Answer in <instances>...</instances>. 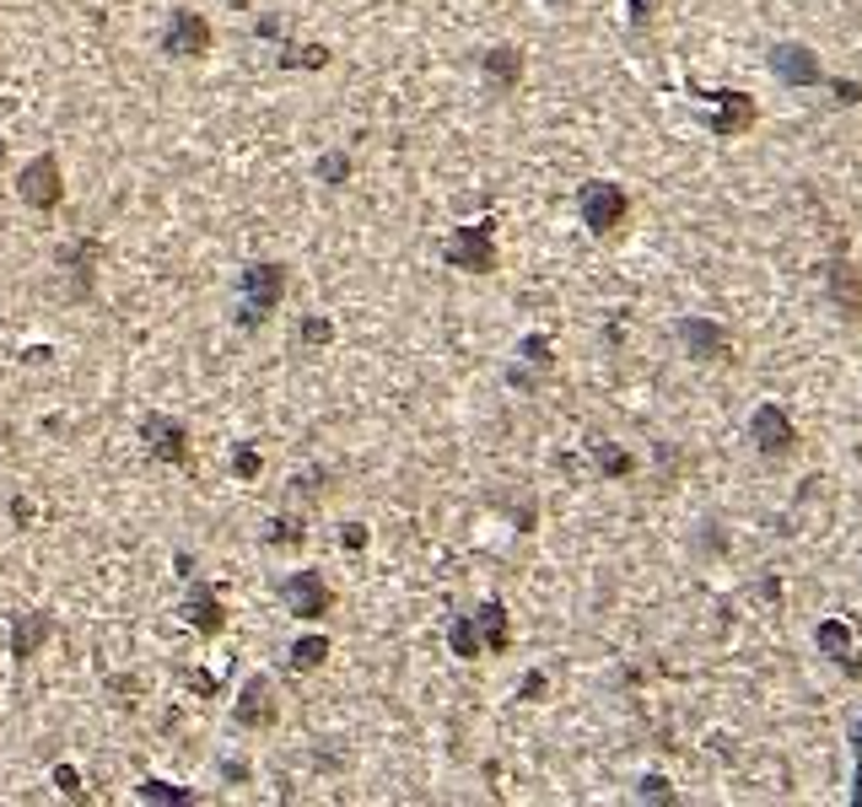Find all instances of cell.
<instances>
[{"label":"cell","mask_w":862,"mask_h":807,"mask_svg":"<svg viewBox=\"0 0 862 807\" xmlns=\"http://www.w3.org/2000/svg\"><path fill=\"white\" fill-rule=\"evenodd\" d=\"M297 334H302V345H308V350H319V345H330V339H334V323L324 318V312H308Z\"/></svg>","instance_id":"cell-27"},{"label":"cell","mask_w":862,"mask_h":807,"mask_svg":"<svg viewBox=\"0 0 862 807\" xmlns=\"http://www.w3.org/2000/svg\"><path fill=\"white\" fill-rule=\"evenodd\" d=\"M319 178H324V184H345V178H350V157H345V151L319 157Z\"/></svg>","instance_id":"cell-28"},{"label":"cell","mask_w":862,"mask_h":807,"mask_svg":"<svg viewBox=\"0 0 862 807\" xmlns=\"http://www.w3.org/2000/svg\"><path fill=\"white\" fill-rule=\"evenodd\" d=\"M286 662H291L297 673H313V668H324V662H330V635H302V641H291Z\"/></svg>","instance_id":"cell-22"},{"label":"cell","mask_w":862,"mask_h":807,"mask_svg":"<svg viewBox=\"0 0 862 807\" xmlns=\"http://www.w3.org/2000/svg\"><path fill=\"white\" fill-rule=\"evenodd\" d=\"M674 334H679V345H685L696 361H723L733 350V334L723 323H712V318H679Z\"/></svg>","instance_id":"cell-10"},{"label":"cell","mask_w":862,"mask_h":807,"mask_svg":"<svg viewBox=\"0 0 862 807\" xmlns=\"http://www.w3.org/2000/svg\"><path fill=\"white\" fill-rule=\"evenodd\" d=\"M232 5H249V0H232Z\"/></svg>","instance_id":"cell-43"},{"label":"cell","mask_w":862,"mask_h":807,"mask_svg":"<svg viewBox=\"0 0 862 807\" xmlns=\"http://www.w3.org/2000/svg\"><path fill=\"white\" fill-rule=\"evenodd\" d=\"M852 748H858V792H852V803H862V722L852 727Z\"/></svg>","instance_id":"cell-38"},{"label":"cell","mask_w":862,"mask_h":807,"mask_svg":"<svg viewBox=\"0 0 862 807\" xmlns=\"http://www.w3.org/2000/svg\"><path fill=\"white\" fill-rule=\"evenodd\" d=\"M712 97H717V114L706 119L712 135L728 140V135H744V129L755 125V97L749 92H712Z\"/></svg>","instance_id":"cell-16"},{"label":"cell","mask_w":862,"mask_h":807,"mask_svg":"<svg viewBox=\"0 0 862 807\" xmlns=\"http://www.w3.org/2000/svg\"><path fill=\"white\" fill-rule=\"evenodd\" d=\"M544 694V673L533 668V673H524V683H518V700H539Z\"/></svg>","instance_id":"cell-33"},{"label":"cell","mask_w":862,"mask_h":807,"mask_svg":"<svg viewBox=\"0 0 862 807\" xmlns=\"http://www.w3.org/2000/svg\"><path fill=\"white\" fill-rule=\"evenodd\" d=\"M275 65L280 70H330V44H280L275 49Z\"/></svg>","instance_id":"cell-21"},{"label":"cell","mask_w":862,"mask_h":807,"mask_svg":"<svg viewBox=\"0 0 862 807\" xmlns=\"http://www.w3.org/2000/svg\"><path fill=\"white\" fill-rule=\"evenodd\" d=\"M173 570H179L184 581H195V555H184V550H179V555H173Z\"/></svg>","instance_id":"cell-39"},{"label":"cell","mask_w":862,"mask_h":807,"mask_svg":"<svg viewBox=\"0 0 862 807\" xmlns=\"http://www.w3.org/2000/svg\"><path fill=\"white\" fill-rule=\"evenodd\" d=\"M275 716H280V705H275V679H269V673H254V679L238 689L232 722L249 727V733H260V727H275Z\"/></svg>","instance_id":"cell-9"},{"label":"cell","mask_w":862,"mask_h":807,"mask_svg":"<svg viewBox=\"0 0 862 807\" xmlns=\"http://www.w3.org/2000/svg\"><path fill=\"white\" fill-rule=\"evenodd\" d=\"M577 210H583V227H588L594 238H609V232H620L631 199H625V188L620 184L594 178V184H583V194H577Z\"/></svg>","instance_id":"cell-3"},{"label":"cell","mask_w":862,"mask_h":807,"mask_svg":"<svg viewBox=\"0 0 862 807\" xmlns=\"http://www.w3.org/2000/svg\"><path fill=\"white\" fill-rule=\"evenodd\" d=\"M55 635V620L44 614V609H22V614H11V630H5V641H11V657L16 662H33L38 652H44V641Z\"/></svg>","instance_id":"cell-13"},{"label":"cell","mask_w":862,"mask_h":807,"mask_svg":"<svg viewBox=\"0 0 862 807\" xmlns=\"http://www.w3.org/2000/svg\"><path fill=\"white\" fill-rule=\"evenodd\" d=\"M825 280H830V302H836V312H841V318H858L862 312V269H852L847 258H836Z\"/></svg>","instance_id":"cell-18"},{"label":"cell","mask_w":862,"mask_h":807,"mask_svg":"<svg viewBox=\"0 0 862 807\" xmlns=\"http://www.w3.org/2000/svg\"><path fill=\"white\" fill-rule=\"evenodd\" d=\"M210 49V22L189 11V5H179L173 16H168V27H162V55L168 60H199Z\"/></svg>","instance_id":"cell-5"},{"label":"cell","mask_w":862,"mask_h":807,"mask_svg":"<svg viewBox=\"0 0 862 807\" xmlns=\"http://www.w3.org/2000/svg\"><path fill=\"white\" fill-rule=\"evenodd\" d=\"M443 264L448 269H464V275H491L496 269V221L480 216L469 227H453L443 238Z\"/></svg>","instance_id":"cell-1"},{"label":"cell","mask_w":862,"mask_h":807,"mask_svg":"<svg viewBox=\"0 0 862 807\" xmlns=\"http://www.w3.org/2000/svg\"><path fill=\"white\" fill-rule=\"evenodd\" d=\"M550 361H555V356H550V339H544V334H524V339H518V367L507 372V382L529 393V388H539V372H550Z\"/></svg>","instance_id":"cell-17"},{"label":"cell","mask_w":862,"mask_h":807,"mask_svg":"<svg viewBox=\"0 0 862 807\" xmlns=\"http://www.w3.org/2000/svg\"><path fill=\"white\" fill-rule=\"evenodd\" d=\"M260 38H280V16H260Z\"/></svg>","instance_id":"cell-41"},{"label":"cell","mask_w":862,"mask_h":807,"mask_svg":"<svg viewBox=\"0 0 862 807\" xmlns=\"http://www.w3.org/2000/svg\"><path fill=\"white\" fill-rule=\"evenodd\" d=\"M836 97H841V103H858L862 87H858V81H836Z\"/></svg>","instance_id":"cell-40"},{"label":"cell","mask_w":862,"mask_h":807,"mask_svg":"<svg viewBox=\"0 0 862 807\" xmlns=\"http://www.w3.org/2000/svg\"><path fill=\"white\" fill-rule=\"evenodd\" d=\"M480 70H485V81H491V87L513 92V87L524 81V49H513V44H496V49H485V55H480Z\"/></svg>","instance_id":"cell-19"},{"label":"cell","mask_w":862,"mask_h":807,"mask_svg":"<svg viewBox=\"0 0 862 807\" xmlns=\"http://www.w3.org/2000/svg\"><path fill=\"white\" fill-rule=\"evenodd\" d=\"M771 76L788 81V87H819V81H825V65H819V55H814L808 44L782 38V44H771Z\"/></svg>","instance_id":"cell-8"},{"label":"cell","mask_w":862,"mask_h":807,"mask_svg":"<svg viewBox=\"0 0 862 807\" xmlns=\"http://www.w3.org/2000/svg\"><path fill=\"white\" fill-rule=\"evenodd\" d=\"M814 641H819L825 657L841 662V673H862V635H852V624L847 620H825L819 630H814Z\"/></svg>","instance_id":"cell-14"},{"label":"cell","mask_w":862,"mask_h":807,"mask_svg":"<svg viewBox=\"0 0 862 807\" xmlns=\"http://www.w3.org/2000/svg\"><path fill=\"white\" fill-rule=\"evenodd\" d=\"M302 539H308V528H302L297 517H269V528H265L269 550H297Z\"/></svg>","instance_id":"cell-25"},{"label":"cell","mask_w":862,"mask_h":807,"mask_svg":"<svg viewBox=\"0 0 862 807\" xmlns=\"http://www.w3.org/2000/svg\"><path fill=\"white\" fill-rule=\"evenodd\" d=\"M55 786H60V797H70V803L87 797V792H81V775H76L70 764H55Z\"/></svg>","instance_id":"cell-31"},{"label":"cell","mask_w":862,"mask_h":807,"mask_svg":"<svg viewBox=\"0 0 862 807\" xmlns=\"http://www.w3.org/2000/svg\"><path fill=\"white\" fill-rule=\"evenodd\" d=\"M636 797H642V803H674V792H668V781H664V775H642Z\"/></svg>","instance_id":"cell-30"},{"label":"cell","mask_w":862,"mask_h":807,"mask_svg":"<svg viewBox=\"0 0 862 807\" xmlns=\"http://www.w3.org/2000/svg\"><path fill=\"white\" fill-rule=\"evenodd\" d=\"M319 485H324V469H308V474H297V496H319Z\"/></svg>","instance_id":"cell-34"},{"label":"cell","mask_w":862,"mask_h":807,"mask_svg":"<svg viewBox=\"0 0 862 807\" xmlns=\"http://www.w3.org/2000/svg\"><path fill=\"white\" fill-rule=\"evenodd\" d=\"M474 624H480V646H485V652H507L513 630H507V609H502L496 598H485V603L474 609Z\"/></svg>","instance_id":"cell-20"},{"label":"cell","mask_w":862,"mask_h":807,"mask_svg":"<svg viewBox=\"0 0 862 807\" xmlns=\"http://www.w3.org/2000/svg\"><path fill=\"white\" fill-rule=\"evenodd\" d=\"M140 436H146V452H151L157 463H173V469L189 463V431H184L173 415H146Z\"/></svg>","instance_id":"cell-11"},{"label":"cell","mask_w":862,"mask_h":807,"mask_svg":"<svg viewBox=\"0 0 862 807\" xmlns=\"http://www.w3.org/2000/svg\"><path fill=\"white\" fill-rule=\"evenodd\" d=\"M280 598H286V614H291V620L313 624L330 614V581H324L319 570H291L286 587H280Z\"/></svg>","instance_id":"cell-6"},{"label":"cell","mask_w":862,"mask_h":807,"mask_svg":"<svg viewBox=\"0 0 862 807\" xmlns=\"http://www.w3.org/2000/svg\"><path fill=\"white\" fill-rule=\"evenodd\" d=\"M647 11H653L647 0H631V22H647Z\"/></svg>","instance_id":"cell-42"},{"label":"cell","mask_w":862,"mask_h":807,"mask_svg":"<svg viewBox=\"0 0 862 807\" xmlns=\"http://www.w3.org/2000/svg\"><path fill=\"white\" fill-rule=\"evenodd\" d=\"M598 474H604V480H625V474H631V452L598 441Z\"/></svg>","instance_id":"cell-26"},{"label":"cell","mask_w":862,"mask_h":807,"mask_svg":"<svg viewBox=\"0 0 862 807\" xmlns=\"http://www.w3.org/2000/svg\"><path fill=\"white\" fill-rule=\"evenodd\" d=\"M749 441L760 447V458H788L797 447V431H793V415L782 404H760L749 415Z\"/></svg>","instance_id":"cell-7"},{"label":"cell","mask_w":862,"mask_h":807,"mask_svg":"<svg viewBox=\"0 0 862 807\" xmlns=\"http://www.w3.org/2000/svg\"><path fill=\"white\" fill-rule=\"evenodd\" d=\"M33 517H38V511H33V500H27V496H16V500H11V522H22V528H27Z\"/></svg>","instance_id":"cell-36"},{"label":"cell","mask_w":862,"mask_h":807,"mask_svg":"<svg viewBox=\"0 0 862 807\" xmlns=\"http://www.w3.org/2000/svg\"><path fill=\"white\" fill-rule=\"evenodd\" d=\"M55 258H60V269H66L70 297H76V302H92V275H97L103 243H97V238H76V243H66Z\"/></svg>","instance_id":"cell-12"},{"label":"cell","mask_w":862,"mask_h":807,"mask_svg":"<svg viewBox=\"0 0 862 807\" xmlns=\"http://www.w3.org/2000/svg\"><path fill=\"white\" fill-rule=\"evenodd\" d=\"M260 469H265V463H260L254 447H238V452H232V474H238V480H260Z\"/></svg>","instance_id":"cell-29"},{"label":"cell","mask_w":862,"mask_h":807,"mask_svg":"<svg viewBox=\"0 0 862 807\" xmlns=\"http://www.w3.org/2000/svg\"><path fill=\"white\" fill-rule=\"evenodd\" d=\"M135 797H140V803H162V807H189L195 803L189 786H173V781H157V775H146V781L135 786Z\"/></svg>","instance_id":"cell-23"},{"label":"cell","mask_w":862,"mask_h":807,"mask_svg":"<svg viewBox=\"0 0 862 807\" xmlns=\"http://www.w3.org/2000/svg\"><path fill=\"white\" fill-rule=\"evenodd\" d=\"M238 291H243V312H238V323H243V328H260L269 312L280 308V297H286V264H275V258L249 264V269H243V280H238Z\"/></svg>","instance_id":"cell-2"},{"label":"cell","mask_w":862,"mask_h":807,"mask_svg":"<svg viewBox=\"0 0 862 807\" xmlns=\"http://www.w3.org/2000/svg\"><path fill=\"white\" fill-rule=\"evenodd\" d=\"M184 689H199V694H216V679H210V673H184Z\"/></svg>","instance_id":"cell-37"},{"label":"cell","mask_w":862,"mask_h":807,"mask_svg":"<svg viewBox=\"0 0 862 807\" xmlns=\"http://www.w3.org/2000/svg\"><path fill=\"white\" fill-rule=\"evenodd\" d=\"M16 194H22V205H27V210H55V205L66 199V173H60V157H55V151L33 157V162L22 168V178H16Z\"/></svg>","instance_id":"cell-4"},{"label":"cell","mask_w":862,"mask_h":807,"mask_svg":"<svg viewBox=\"0 0 862 807\" xmlns=\"http://www.w3.org/2000/svg\"><path fill=\"white\" fill-rule=\"evenodd\" d=\"M184 624L199 630V635H221V630H227V609H221V598H216L210 581L189 587V598H184Z\"/></svg>","instance_id":"cell-15"},{"label":"cell","mask_w":862,"mask_h":807,"mask_svg":"<svg viewBox=\"0 0 862 807\" xmlns=\"http://www.w3.org/2000/svg\"><path fill=\"white\" fill-rule=\"evenodd\" d=\"M221 781H232V786H249V764H243V759H221Z\"/></svg>","instance_id":"cell-32"},{"label":"cell","mask_w":862,"mask_h":807,"mask_svg":"<svg viewBox=\"0 0 862 807\" xmlns=\"http://www.w3.org/2000/svg\"><path fill=\"white\" fill-rule=\"evenodd\" d=\"M340 544H345V550H361V544H367V528H361V522H345V528H340Z\"/></svg>","instance_id":"cell-35"},{"label":"cell","mask_w":862,"mask_h":807,"mask_svg":"<svg viewBox=\"0 0 862 807\" xmlns=\"http://www.w3.org/2000/svg\"><path fill=\"white\" fill-rule=\"evenodd\" d=\"M448 646H453L459 662H474V657H480V624H474V614L448 624Z\"/></svg>","instance_id":"cell-24"}]
</instances>
